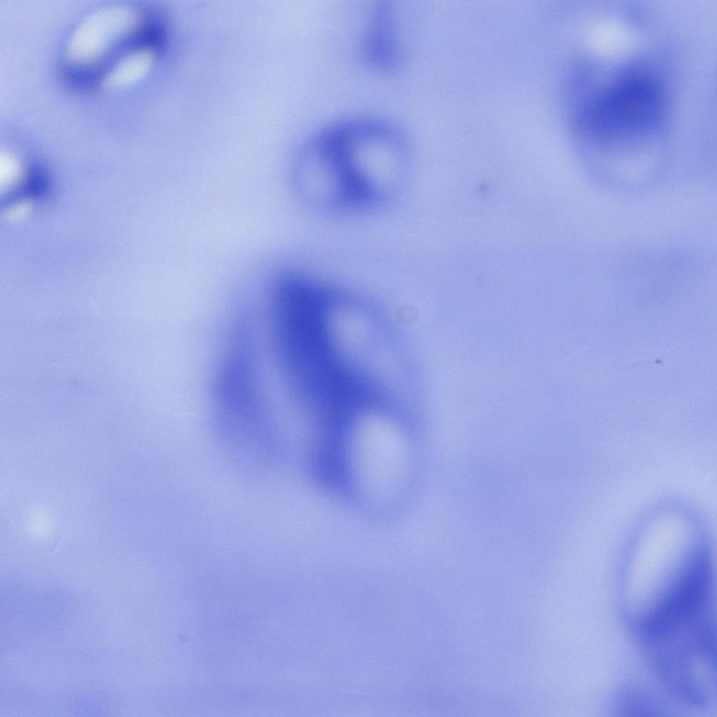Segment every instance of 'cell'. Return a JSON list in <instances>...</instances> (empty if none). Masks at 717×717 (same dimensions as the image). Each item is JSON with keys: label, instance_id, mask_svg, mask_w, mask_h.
<instances>
[{"label": "cell", "instance_id": "1", "mask_svg": "<svg viewBox=\"0 0 717 717\" xmlns=\"http://www.w3.org/2000/svg\"><path fill=\"white\" fill-rule=\"evenodd\" d=\"M253 319L240 313L229 328L212 375L214 429L229 450L253 453L269 445L277 428L261 377Z\"/></svg>", "mask_w": 717, "mask_h": 717}, {"label": "cell", "instance_id": "2", "mask_svg": "<svg viewBox=\"0 0 717 717\" xmlns=\"http://www.w3.org/2000/svg\"><path fill=\"white\" fill-rule=\"evenodd\" d=\"M662 96L654 78L643 74L622 78L583 110L582 129L601 137L636 134L660 117Z\"/></svg>", "mask_w": 717, "mask_h": 717}, {"label": "cell", "instance_id": "3", "mask_svg": "<svg viewBox=\"0 0 717 717\" xmlns=\"http://www.w3.org/2000/svg\"><path fill=\"white\" fill-rule=\"evenodd\" d=\"M299 165L306 191L314 202L327 208L367 203L365 190L344 151L326 127L308 141Z\"/></svg>", "mask_w": 717, "mask_h": 717}, {"label": "cell", "instance_id": "4", "mask_svg": "<svg viewBox=\"0 0 717 717\" xmlns=\"http://www.w3.org/2000/svg\"><path fill=\"white\" fill-rule=\"evenodd\" d=\"M395 14L391 6L382 4L370 16L363 42L365 61L380 71H391L400 62Z\"/></svg>", "mask_w": 717, "mask_h": 717}]
</instances>
